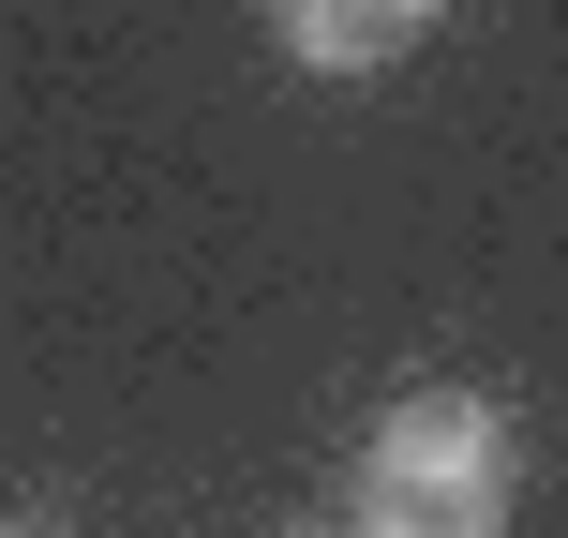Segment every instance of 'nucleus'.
<instances>
[{
	"label": "nucleus",
	"instance_id": "2",
	"mask_svg": "<svg viewBox=\"0 0 568 538\" xmlns=\"http://www.w3.org/2000/svg\"><path fill=\"white\" fill-rule=\"evenodd\" d=\"M270 16H284V60L300 75H389L449 0H270Z\"/></svg>",
	"mask_w": 568,
	"mask_h": 538
},
{
	"label": "nucleus",
	"instance_id": "1",
	"mask_svg": "<svg viewBox=\"0 0 568 538\" xmlns=\"http://www.w3.org/2000/svg\"><path fill=\"white\" fill-rule=\"evenodd\" d=\"M509 494H524V434L479 389L389 404L359 449V538H509Z\"/></svg>",
	"mask_w": 568,
	"mask_h": 538
}]
</instances>
